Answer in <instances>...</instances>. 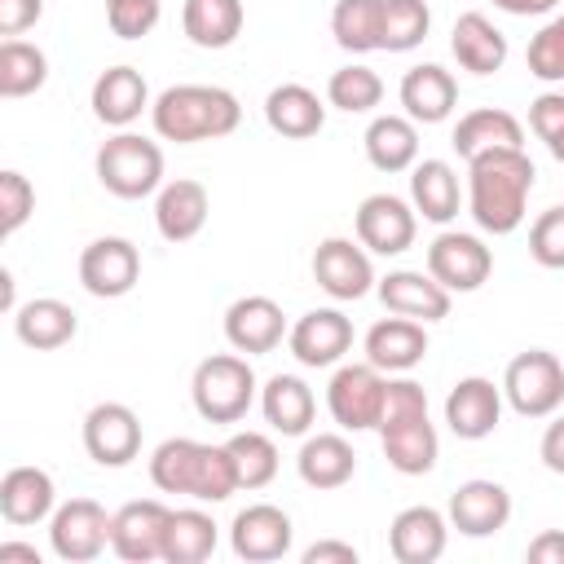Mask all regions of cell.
Here are the masks:
<instances>
[{
  "label": "cell",
  "mask_w": 564,
  "mask_h": 564,
  "mask_svg": "<svg viewBox=\"0 0 564 564\" xmlns=\"http://www.w3.org/2000/svg\"><path fill=\"white\" fill-rule=\"evenodd\" d=\"M383 31V0H335L330 35L344 53H375Z\"/></svg>",
  "instance_id": "74e56055"
},
{
  "label": "cell",
  "mask_w": 564,
  "mask_h": 564,
  "mask_svg": "<svg viewBox=\"0 0 564 564\" xmlns=\"http://www.w3.org/2000/svg\"><path fill=\"white\" fill-rule=\"evenodd\" d=\"M410 419H427V392H423V383H414L410 375H397V379H388V388H383L379 427L410 423ZM379 427H375V432H379Z\"/></svg>",
  "instance_id": "f6af8a7d"
},
{
  "label": "cell",
  "mask_w": 564,
  "mask_h": 564,
  "mask_svg": "<svg viewBox=\"0 0 564 564\" xmlns=\"http://www.w3.org/2000/svg\"><path fill=\"white\" fill-rule=\"evenodd\" d=\"M361 348H366V361L379 366L383 375H410L427 357V330H423V322L392 313L366 330Z\"/></svg>",
  "instance_id": "7402d4cb"
},
{
  "label": "cell",
  "mask_w": 564,
  "mask_h": 564,
  "mask_svg": "<svg viewBox=\"0 0 564 564\" xmlns=\"http://www.w3.org/2000/svg\"><path fill=\"white\" fill-rule=\"evenodd\" d=\"M0 560H26V564H40V551L26 546V542H0Z\"/></svg>",
  "instance_id": "11a10c76"
},
{
  "label": "cell",
  "mask_w": 564,
  "mask_h": 564,
  "mask_svg": "<svg viewBox=\"0 0 564 564\" xmlns=\"http://www.w3.org/2000/svg\"><path fill=\"white\" fill-rule=\"evenodd\" d=\"M361 145H366L370 167H379L388 176L392 172H410L419 163V123L410 115H375L366 137H361Z\"/></svg>",
  "instance_id": "1f68e13d"
},
{
  "label": "cell",
  "mask_w": 564,
  "mask_h": 564,
  "mask_svg": "<svg viewBox=\"0 0 564 564\" xmlns=\"http://www.w3.org/2000/svg\"><path fill=\"white\" fill-rule=\"evenodd\" d=\"M445 516H449V529H458L463 538H494L511 520V494L498 480H463L449 494Z\"/></svg>",
  "instance_id": "ac0fdd59"
},
{
  "label": "cell",
  "mask_w": 564,
  "mask_h": 564,
  "mask_svg": "<svg viewBox=\"0 0 564 564\" xmlns=\"http://www.w3.org/2000/svg\"><path fill=\"white\" fill-rule=\"evenodd\" d=\"M529 256L542 269H564V203L538 212V220L529 225Z\"/></svg>",
  "instance_id": "bcb514c9"
},
{
  "label": "cell",
  "mask_w": 564,
  "mask_h": 564,
  "mask_svg": "<svg viewBox=\"0 0 564 564\" xmlns=\"http://www.w3.org/2000/svg\"><path fill=\"white\" fill-rule=\"evenodd\" d=\"M48 546L66 564H88L110 546V516L93 498H70L48 516Z\"/></svg>",
  "instance_id": "9c48e42d"
},
{
  "label": "cell",
  "mask_w": 564,
  "mask_h": 564,
  "mask_svg": "<svg viewBox=\"0 0 564 564\" xmlns=\"http://www.w3.org/2000/svg\"><path fill=\"white\" fill-rule=\"evenodd\" d=\"M84 449L97 467H128L141 454V419L123 401H101L84 414Z\"/></svg>",
  "instance_id": "7c38bea8"
},
{
  "label": "cell",
  "mask_w": 564,
  "mask_h": 564,
  "mask_svg": "<svg viewBox=\"0 0 564 564\" xmlns=\"http://www.w3.org/2000/svg\"><path fill=\"white\" fill-rule=\"evenodd\" d=\"M0 304H4L9 313H18V304H13V273H9V269H0Z\"/></svg>",
  "instance_id": "9f6ffc18"
},
{
  "label": "cell",
  "mask_w": 564,
  "mask_h": 564,
  "mask_svg": "<svg viewBox=\"0 0 564 564\" xmlns=\"http://www.w3.org/2000/svg\"><path fill=\"white\" fill-rule=\"evenodd\" d=\"M93 172H97L101 189L115 198H128V203L150 198L163 189V150H159V141L119 128L110 141H101Z\"/></svg>",
  "instance_id": "5b68a950"
},
{
  "label": "cell",
  "mask_w": 564,
  "mask_h": 564,
  "mask_svg": "<svg viewBox=\"0 0 564 564\" xmlns=\"http://www.w3.org/2000/svg\"><path fill=\"white\" fill-rule=\"evenodd\" d=\"M234 471H238V489H264L278 476V445L264 432H234L225 441Z\"/></svg>",
  "instance_id": "b9f144b4"
},
{
  "label": "cell",
  "mask_w": 564,
  "mask_h": 564,
  "mask_svg": "<svg viewBox=\"0 0 564 564\" xmlns=\"http://www.w3.org/2000/svg\"><path fill=\"white\" fill-rule=\"evenodd\" d=\"M502 401L520 419H546L564 405V361L546 348L516 352L502 370Z\"/></svg>",
  "instance_id": "8992f818"
},
{
  "label": "cell",
  "mask_w": 564,
  "mask_h": 564,
  "mask_svg": "<svg viewBox=\"0 0 564 564\" xmlns=\"http://www.w3.org/2000/svg\"><path fill=\"white\" fill-rule=\"evenodd\" d=\"M167 516H172V507H163L159 498L123 502V507L110 516V551H115L119 560H128V564L163 560Z\"/></svg>",
  "instance_id": "5bb4252c"
},
{
  "label": "cell",
  "mask_w": 564,
  "mask_h": 564,
  "mask_svg": "<svg viewBox=\"0 0 564 564\" xmlns=\"http://www.w3.org/2000/svg\"><path fill=\"white\" fill-rule=\"evenodd\" d=\"M313 282L330 295V300H361L375 291V264L370 251L352 238H322L313 251Z\"/></svg>",
  "instance_id": "8fae6325"
},
{
  "label": "cell",
  "mask_w": 564,
  "mask_h": 564,
  "mask_svg": "<svg viewBox=\"0 0 564 564\" xmlns=\"http://www.w3.org/2000/svg\"><path fill=\"white\" fill-rule=\"evenodd\" d=\"M291 538H295L291 516H286L282 507H273V502H251V507H242V511L234 516V524H229V546H234V555L247 560V564L282 560V555L291 551Z\"/></svg>",
  "instance_id": "2e32d148"
},
{
  "label": "cell",
  "mask_w": 564,
  "mask_h": 564,
  "mask_svg": "<svg viewBox=\"0 0 564 564\" xmlns=\"http://www.w3.org/2000/svg\"><path fill=\"white\" fill-rule=\"evenodd\" d=\"M216 520L198 507H181L167 516V538H163V560L167 564H203L216 551Z\"/></svg>",
  "instance_id": "8d00e7d4"
},
{
  "label": "cell",
  "mask_w": 564,
  "mask_h": 564,
  "mask_svg": "<svg viewBox=\"0 0 564 564\" xmlns=\"http://www.w3.org/2000/svg\"><path fill=\"white\" fill-rule=\"evenodd\" d=\"M242 0H185L181 9V31L194 48H229L242 35Z\"/></svg>",
  "instance_id": "836d02e7"
},
{
  "label": "cell",
  "mask_w": 564,
  "mask_h": 564,
  "mask_svg": "<svg viewBox=\"0 0 564 564\" xmlns=\"http://www.w3.org/2000/svg\"><path fill=\"white\" fill-rule=\"evenodd\" d=\"M207 212H212V194L194 176L163 181V189L154 194V229H159L163 242H189V238H198L203 225H207Z\"/></svg>",
  "instance_id": "d6986e66"
},
{
  "label": "cell",
  "mask_w": 564,
  "mask_h": 564,
  "mask_svg": "<svg viewBox=\"0 0 564 564\" xmlns=\"http://www.w3.org/2000/svg\"><path fill=\"white\" fill-rule=\"evenodd\" d=\"M286 348L300 366L308 370H326L339 366L344 352L352 348V322L339 308H308L304 317H295V326L286 330Z\"/></svg>",
  "instance_id": "9a60e30c"
},
{
  "label": "cell",
  "mask_w": 564,
  "mask_h": 564,
  "mask_svg": "<svg viewBox=\"0 0 564 564\" xmlns=\"http://www.w3.org/2000/svg\"><path fill=\"white\" fill-rule=\"evenodd\" d=\"M163 4L159 0H106V22L119 40H141L159 26Z\"/></svg>",
  "instance_id": "7dc6e473"
},
{
  "label": "cell",
  "mask_w": 564,
  "mask_h": 564,
  "mask_svg": "<svg viewBox=\"0 0 564 564\" xmlns=\"http://www.w3.org/2000/svg\"><path fill=\"white\" fill-rule=\"evenodd\" d=\"M260 414L282 436H308L317 419V397L300 375H269L260 388Z\"/></svg>",
  "instance_id": "4316f807"
},
{
  "label": "cell",
  "mask_w": 564,
  "mask_h": 564,
  "mask_svg": "<svg viewBox=\"0 0 564 564\" xmlns=\"http://www.w3.org/2000/svg\"><path fill=\"white\" fill-rule=\"evenodd\" d=\"M357 242L375 256H401L414 247V234H419V212L414 203L397 198V194H370L361 198L357 207Z\"/></svg>",
  "instance_id": "4fadbf2b"
},
{
  "label": "cell",
  "mask_w": 564,
  "mask_h": 564,
  "mask_svg": "<svg viewBox=\"0 0 564 564\" xmlns=\"http://www.w3.org/2000/svg\"><path fill=\"white\" fill-rule=\"evenodd\" d=\"M40 18H44V0H0V35L4 40H18Z\"/></svg>",
  "instance_id": "681fc988"
},
{
  "label": "cell",
  "mask_w": 564,
  "mask_h": 564,
  "mask_svg": "<svg viewBox=\"0 0 564 564\" xmlns=\"http://www.w3.org/2000/svg\"><path fill=\"white\" fill-rule=\"evenodd\" d=\"M427 273L454 295L480 291L494 273V251L485 247L480 234H463V229H441L427 247Z\"/></svg>",
  "instance_id": "ba28073f"
},
{
  "label": "cell",
  "mask_w": 564,
  "mask_h": 564,
  "mask_svg": "<svg viewBox=\"0 0 564 564\" xmlns=\"http://www.w3.org/2000/svg\"><path fill=\"white\" fill-rule=\"evenodd\" d=\"M449 53L471 75H498L507 62V35L480 9H467V13H458V22L449 31Z\"/></svg>",
  "instance_id": "83f0119b"
},
{
  "label": "cell",
  "mask_w": 564,
  "mask_h": 564,
  "mask_svg": "<svg viewBox=\"0 0 564 564\" xmlns=\"http://www.w3.org/2000/svg\"><path fill=\"white\" fill-rule=\"evenodd\" d=\"M150 123L163 141H176V145L220 141L242 123V106L220 84H172L154 97Z\"/></svg>",
  "instance_id": "7a4b0ae2"
},
{
  "label": "cell",
  "mask_w": 564,
  "mask_h": 564,
  "mask_svg": "<svg viewBox=\"0 0 564 564\" xmlns=\"http://www.w3.org/2000/svg\"><path fill=\"white\" fill-rule=\"evenodd\" d=\"M93 115L106 123V128H128L141 119V110H150V84L137 66L119 62V66H106L97 79H93Z\"/></svg>",
  "instance_id": "cb8c5ba5"
},
{
  "label": "cell",
  "mask_w": 564,
  "mask_h": 564,
  "mask_svg": "<svg viewBox=\"0 0 564 564\" xmlns=\"http://www.w3.org/2000/svg\"><path fill=\"white\" fill-rule=\"evenodd\" d=\"M48 79V57L31 40H0V97H31Z\"/></svg>",
  "instance_id": "f35d334b"
},
{
  "label": "cell",
  "mask_w": 564,
  "mask_h": 564,
  "mask_svg": "<svg viewBox=\"0 0 564 564\" xmlns=\"http://www.w3.org/2000/svg\"><path fill=\"white\" fill-rule=\"evenodd\" d=\"M410 203L423 220L449 225L458 216V172L445 159H423L410 167Z\"/></svg>",
  "instance_id": "e575fe53"
},
{
  "label": "cell",
  "mask_w": 564,
  "mask_h": 564,
  "mask_svg": "<svg viewBox=\"0 0 564 564\" xmlns=\"http://www.w3.org/2000/svg\"><path fill=\"white\" fill-rule=\"evenodd\" d=\"M53 511H57V485L44 467L22 463V467H9L0 476V516L9 524H18V529L44 524Z\"/></svg>",
  "instance_id": "d4e9b609"
},
{
  "label": "cell",
  "mask_w": 564,
  "mask_h": 564,
  "mask_svg": "<svg viewBox=\"0 0 564 564\" xmlns=\"http://www.w3.org/2000/svg\"><path fill=\"white\" fill-rule=\"evenodd\" d=\"M383 388H388V379L370 361L335 366V375L326 383V410L344 432H370V427H379V414H383Z\"/></svg>",
  "instance_id": "52a82bcc"
},
{
  "label": "cell",
  "mask_w": 564,
  "mask_h": 564,
  "mask_svg": "<svg viewBox=\"0 0 564 564\" xmlns=\"http://www.w3.org/2000/svg\"><path fill=\"white\" fill-rule=\"evenodd\" d=\"M35 212V185L18 172V167H4L0 172V234L13 238Z\"/></svg>",
  "instance_id": "ee69618b"
},
{
  "label": "cell",
  "mask_w": 564,
  "mask_h": 564,
  "mask_svg": "<svg viewBox=\"0 0 564 564\" xmlns=\"http://www.w3.org/2000/svg\"><path fill=\"white\" fill-rule=\"evenodd\" d=\"M295 471L308 489H339L352 480L357 471V449L348 436L339 432H317V436H304L300 454H295Z\"/></svg>",
  "instance_id": "f546056e"
},
{
  "label": "cell",
  "mask_w": 564,
  "mask_h": 564,
  "mask_svg": "<svg viewBox=\"0 0 564 564\" xmlns=\"http://www.w3.org/2000/svg\"><path fill=\"white\" fill-rule=\"evenodd\" d=\"M546 150H551V154H555V159H560V163H564V137H560V141H551V145H546Z\"/></svg>",
  "instance_id": "6f0895ef"
},
{
  "label": "cell",
  "mask_w": 564,
  "mask_h": 564,
  "mask_svg": "<svg viewBox=\"0 0 564 564\" xmlns=\"http://www.w3.org/2000/svg\"><path fill=\"white\" fill-rule=\"evenodd\" d=\"M75 330H79L75 308H70L66 300H53V295L26 300V304H18V313H13V335H18L26 348H35V352H53V348L70 344Z\"/></svg>",
  "instance_id": "4dcf8cb0"
},
{
  "label": "cell",
  "mask_w": 564,
  "mask_h": 564,
  "mask_svg": "<svg viewBox=\"0 0 564 564\" xmlns=\"http://www.w3.org/2000/svg\"><path fill=\"white\" fill-rule=\"evenodd\" d=\"M286 330H291L286 313L269 295H242L225 308V339H229L234 352H247V357L273 352L286 339Z\"/></svg>",
  "instance_id": "e0dca14e"
},
{
  "label": "cell",
  "mask_w": 564,
  "mask_h": 564,
  "mask_svg": "<svg viewBox=\"0 0 564 564\" xmlns=\"http://www.w3.org/2000/svg\"><path fill=\"white\" fill-rule=\"evenodd\" d=\"M533 564H564V529H546V533H538L533 542H529V551H524Z\"/></svg>",
  "instance_id": "f5cc1de1"
},
{
  "label": "cell",
  "mask_w": 564,
  "mask_h": 564,
  "mask_svg": "<svg viewBox=\"0 0 564 564\" xmlns=\"http://www.w3.org/2000/svg\"><path fill=\"white\" fill-rule=\"evenodd\" d=\"M397 97H401V110L414 123H445L458 106V79L436 62H419L401 75Z\"/></svg>",
  "instance_id": "484cf974"
},
{
  "label": "cell",
  "mask_w": 564,
  "mask_h": 564,
  "mask_svg": "<svg viewBox=\"0 0 564 564\" xmlns=\"http://www.w3.org/2000/svg\"><path fill=\"white\" fill-rule=\"evenodd\" d=\"M256 397H260V383H256V370H251V361L242 352H212V357H203L194 366L189 401H194L198 419L238 423V419H247Z\"/></svg>",
  "instance_id": "277c9868"
},
{
  "label": "cell",
  "mask_w": 564,
  "mask_h": 564,
  "mask_svg": "<svg viewBox=\"0 0 564 564\" xmlns=\"http://www.w3.org/2000/svg\"><path fill=\"white\" fill-rule=\"evenodd\" d=\"M379 445H383L388 467L401 471V476H427L436 467V454H441L432 419H410V423L379 427Z\"/></svg>",
  "instance_id": "d6a6232c"
},
{
  "label": "cell",
  "mask_w": 564,
  "mask_h": 564,
  "mask_svg": "<svg viewBox=\"0 0 564 564\" xmlns=\"http://www.w3.org/2000/svg\"><path fill=\"white\" fill-rule=\"evenodd\" d=\"M427 31H432L427 0H383V31H379L383 53H410L427 40Z\"/></svg>",
  "instance_id": "60d3db41"
},
{
  "label": "cell",
  "mask_w": 564,
  "mask_h": 564,
  "mask_svg": "<svg viewBox=\"0 0 564 564\" xmlns=\"http://www.w3.org/2000/svg\"><path fill=\"white\" fill-rule=\"evenodd\" d=\"M494 9H502V13H511V18H538V13H551V9H560L564 0H489Z\"/></svg>",
  "instance_id": "db71d44e"
},
{
  "label": "cell",
  "mask_w": 564,
  "mask_h": 564,
  "mask_svg": "<svg viewBox=\"0 0 564 564\" xmlns=\"http://www.w3.org/2000/svg\"><path fill=\"white\" fill-rule=\"evenodd\" d=\"M538 458H542V467H546V471L564 476V414H555V419L546 423L542 445H538Z\"/></svg>",
  "instance_id": "816d5d0a"
},
{
  "label": "cell",
  "mask_w": 564,
  "mask_h": 564,
  "mask_svg": "<svg viewBox=\"0 0 564 564\" xmlns=\"http://www.w3.org/2000/svg\"><path fill=\"white\" fill-rule=\"evenodd\" d=\"M379 101H383V79H379V70H370V66H361V62L330 70V79H326V106H335V110H344V115H366V110H375Z\"/></svg>",
  "instance_id": "ab89813d"
},
{
  "label": "cell",
  "mask_w": 564,
  "mask_h": 564,
  "mask_svg": "<svg viewBox=\"0 0 564 564\" xmlns=\"http://www.w3.org/2000/svg\"><path fill=\"white\" fill-rule=\"evenodd\" d=\"M264 123L286 141L317 137L326 128V101L308 84H278L264 97Z\"/></svg>",
  "instance_id": "f1b7e54d"
},
{
  "label": "cell",
  "mask_w": 564,
  "mask_h": 564,
  "mask_svg": "<svg viewBox=\"0 0 564 564\" xmlns=\"http://www.w3.org/2000/svg\"><path fill=\"white\" fill-rule=\"evenodd\" d=\"M529 128L538 132V141H560L564 137V93H538L529 101Z\"/></svg>",
  "instance_id": "c3c4849f"
},
{
  "label": "cell",
  "mask_w": 564,
  "mask_h": 564,
  "mask_svg": "<svg viewBox=\"0 0 564 564\" xmlns=\"http://www.w3.org/2000/svg\"><path fill=\"white\" fill-rule=\"evenodd\" d=\"M454 150L458 159H471L480 150H494V145H524V128L511 110H498V106H480V110H467L458 123H454Z\"/></svg>",
  "instance_id": "d590c367"
},
{
  "label": "cell",
  "mask_w": 564,
  "mask_h": 564,
  "mask_svg": "<svg viewBox=\"0 0 564 564\" xmlns=\"http://www.w3.org/2000/svg\"><path fill=\"white\" fill-rule=\"evenodd\" d=\"M304 564H357L361 555H357V546L352 542H335V538H322V542H313V546H304V555H300Z\"/></svg>",
  "instance_id": "f907efd6"
},
{
  "label": "cell",
  "mask_w": 564,
  "mask_h": 564,
  "mask_svg": "<svg viewBox=\"0 0 564 564\" xmlns=\"http://www.w3.org/2000/svg\"><path fill=\"white\" fill-rule=\"evenodd\" d=\"M524 66L533 79L542 84H560L564 79V13H555L524 48Z\"/></svg>",
  "instance_id": "7bdbcfd3"
},
{
  "label": "cell",
  "mask_w": 564,
  "mask_h": 564,
  "mask_svg": "<svg viewBox=\"0 0 564 564\" xmlns=\"http://www.w3.org/2000/svg\"><path fill=\"white\" fill-rule=\"evenodd\" d=\"M502 419V388H494V379L485 375H467L449 388L445 397V423L458 441H485L494 436Z\"/></svg>",
  "instance_id": "ffe728a7"
},
{
  "label": "cell",
  "mask_w": 564,
  "mask_h": 564,
  "mask_svg": "<svg viewBox=\"0 0 564 564\" xmlns=\"http://www.w3.org/2000/svg\"><path fill=\"white\" fill-rule=\"evenodd\" d=\"M375 291H379V300H383L388 313L414 317L423 326L449 317V291L432 273H423V269H392V273H383L375 282Z\"/></svg>",
  "instance_id": "603a6c76"
},
{
  "label": "cell",
  "mask_w": 564,
  "mask_h": 564,
  "mask_svg": "<svg viewBox=\"0 0 564 564\" xmlns=\"http://www.w3.org/2000/svg\"><path fill=\"white\" fill-rule=\"evenodd\" d=\"M533 159L524 145H494L467 159V212L480 234L507 238L529 216L533 194Z\"/></svg>",
  "instance_id": "6da1fadb"
},
{
  "label": "cell",
  "mask_w": 564,
  "mask_h": 564,
  "mask_svg": "<svg viewBox=\"0 0 564 564\" xmlns=\"http://www.w3.org/2000/svg\"><path fill=\"white\" fill-rule=\"evenodd\" d=\"M137 282H141V251H137V242H128L119 234H106V238H93L79 251V286L88 295L119 300Z\"/></svg>",
  "instance_id": "30bf717a"
},
{
  "label": "cell",
  "mask_w": 564,
  "mask_h": 564,
  "mask_svg": "<svg viewBox=\"0 0 564 564\" xmlns=\"http://www.w3.org/2000/svg\"><path fill=\"white\" fill-rule=\"evenodd\" d=\"M150 480L163 494H185L194 502H225L238 489V471L225 445H203L189 436H167L150 454Z\"/></svg>",
  "instance_id": "3957f363"
},
{
  "label": "cell",
  "mask_w": 564,
  "mask_h": 564,
  "mask_svg": "<svg viewBox=\"0 0 564 564\" xmlns=\"http://www.w3.org/2000/svg\"><path fill=\"white\" fill-rule=\"evenodd\" d=\"M445 542H449V516H441L427 502L397 511L388 524V551L397 564H432L445 555Z\"/></svg>",
  "instance_id": "44dd1931"
}]
</instances>
